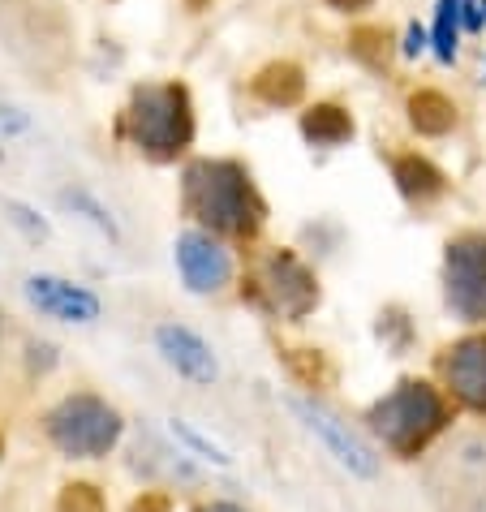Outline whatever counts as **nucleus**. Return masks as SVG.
<instances>
[{"instance_id":"obj_1","label":"nucleus","mask_w":486,"mask_h":512,"mask_svg":"<svg viewBox=\"0 0 486 512\" xmlns=\"http://www.w3.org/2000/svg\"><path fill=\"white\" fill-rule=\"evenodd\" d=\"M181 203L203 229L237 241H250L267 216L250 173L237 160H194L181 177Z\"/></svg>"},{"instance_id":"obj_2","label":"nucleus","mask_w":486,"mask_h":512,"mask_svg":"<svg viewBox=\"0 0 486 512\" xmlns=\"http://www.w3.org/2000/svg\"><path fill=\"white\" fill-rule=\"evenodd\" d=\"M370 431L400 461H418L426 448L452 426V401L431 379H400L388 396L370 405Z\"/></svg>"},{"instance_id":"obj_3","label":"nucleus","mask_w":486,"mask_h":512,"mask_svg":"<svg viewBox=\"0 0 486 512\" xmlns=\"http://www.w3.org/2000/svg\"><path fill=\"white\" fill-rule=\"evenodd\" d=\"M125 130L134 134L138 151L151 160H177V155L194 142V108L190 91L181 82H151L138 87L125 112Z\"/></svg>"},{"instance_id":"obj_4","label":"nucleus","mask_w":486,"mask_h":512,"mask_svg":"<svg viewBox=\"0 0 486 512\" xmlns=\"http://www.w3.org/2000/svg\"><path fill=\"white\" fill-rule=\"evenodd\" d=\"M44 431H48L52 448L61 452V457H69V461H95V457H108V452L121 444L125 422H121L117 409L104 401V396L74 392V396H65L61 405L48 409Z\"/></svg>"},{"instance_id":"obj_5","label":"nucleus","mask_w":486,"mask_h":512,"mask_svg":"<svg viewBox=\"0 0 486 512\" xmlns=\"http://www.w3.org/2000/svg\"><path fill=\"white\" fill-rule=\"evenodd\" d=\"M439 512H486V435H461L426 474Z\"/></svg>"},{"instance_id":"obj_6","label":"nucleus","mask_w":486,"mask_h":512,"mask_svg":"<svg viewBox=\"0 0 486 512\" xmlns=\"http://www.w3.org/2000/svg\"><path fill=\"white\" fill-rule=\"evenodd\" d=\"M241 297H250L254 306H267L280 319L297 323L319 306V280H314V272L293 250H271L263 263V276L241 284Z\"/></svg>"},{"instance_id":"obj_7","label":"nucleus","mask_w":486,"mask_h":512,"mask_svg":"<svg viewBox=\"0 0 486 512\" xmlns=\"http://www.w3.org/2000/svg\"><path fill=\"white\" fill-rule=\"evenodd\" d=\"M448 306L465 323H486V237L448 241Z\"/></svg>"},{"instance_id":"obj_8","label":"nucleus","mask_w":486,"mask_h":512,"mask_svg":"<svg viewBox=\"0 0 486 512\" xmlns=\"http://www.w3.org/2000/svg\"><path fill=\"white\" fill-rule=\"evenodd\" d=\"M289 405H293V414L306 422V431H310V435H319V439H323V448L332 452V457L345 465L349 474H357V478H375V474H379L375 448H370L362 435H353V431H349V422H340L336 414H327L319 401H306V396H293Z\"/></svg>"},{"instance_id":"obj_9","label":"nucleus","mask_w":486,"mask_h":512,"mask_svg":"<svg viewBox=\"0 0 486 512\" xmlns=\"http://www.w3.org/2000/svg\"><path fill=\"white\" fill-rule=\"evenodd\" d=\"M439 375L448 383L452 401L486 414V332L465 336L439 353Z\"/></svg>"},{"instance_id":"obj_10","label":"nucleus","mask_w":486,"mask_h":512,"mask_svg":"<svg viewBox=\"0 0 486 512\" xmlns=\"http://www.w3.org/2000/svg\"><path fill=\"white\" fill-rule=\"evenodd\" d=\"M22 289H26V302H31L39 315L61 319V323H95L99 310H104L91 289L69 284V280H56V276H31Z\"/></svg>"},{"instance_id":"obj_11","label":"nucleus","mask_w":486,"mask_h":512,"mask_svg":"<svg viewBox=\"0 0 486 512\" xmlns=\"http://www.w3.org/2000/svg\"><path fill=\"white\" fill-rule=\"evenodd\" d=\"M177 267H181V280L190 284L194 293H220L228 284V276H233L228 254L207 233H181L177 237Z\"/></svg>"},{"instance_id":"obj_12","label":"nucleus","mask_w":486,"mask_h":512,"mask_svg":"<svg viewBox=\"0 0 486 512\" xmlns=\"http://www.w3.org/2000/svg\"><path fill=\"white\" fill-rule=\"evenodd\" d=\"M155 345H160L164 353V362L173 366L177 375H185L190 383H211L220 375V366H216V353H211V345L198 332H190V327H181V323H164V327H155Z\"/></svg>"},{"instance_id":"obj_13","label":"nucleus","mask_w":486,"mask_h":512,"mask_svg":"<svg viewBox=\"0 0 486 512\" xmlns=\"http://www.w3.org/2000/svg\"><path fill=\"white\" fill-rule=\"evenodd\" d=\"M250 87H254V95H259L263 104L289 108V104H297V99L306 95V74L293 61H271V65H263L259 74H254Z\"/></svg>"},{"instance_id":"obj_14","label":"nucleus","mask_w":486,"mask_h":512,"mask_svg":"<svg viewBox=\"0 0 486 512\" xmlns=\"http://www.w3.org/2000/svg\"><path fill=\"white\" fill-rule=\"evenodd\" d=\"M409 125L426 138H443L456 125V104L443 91H413L409 95Z\"/></svg>"},{"instance_id":"obj_15","label":"nucleus","mask_w":486,"mask_h":512,"mask_svg":"<svg viewBox=\"0 0 486 512\" xmlns=\"http://www.w3.org/2000/svg\"><path fill=\"white\" fill-rule=\"evenodd\" d=\"M392 177H396L400 194H409V198H439L443 186H448V177H443L426 155H400L392 164Z\"/></svg>"},{"instance_id":"obj_16","label":"nucleus","mask_w":486,"mask_h":512,"mask_svg":"<svg viewBox=\"0 0 486 512\" xmlns=\"http://www.w3.org/2000/svg\"><path fill=\"white\" fill-rule=\"evenodd\" d=\"M302 134L319 147H340L353 138V117L340 104H314L302 112Z\"/></svg>"},{"instance_id":"obj_17","label":"nucleus","mask_w":486,"mask_h":512,"mask_svg":"<svg viewBox=\"0 0 486 512\" xmlns=\"http://www.w3.org/2000/svg\"><path fill=\"white\" fill-rule=\"evenodd\" d=\"M284 366H289V375L310 392H323L336 383V366L327 362L323 349H284Z\"/></svg>"},{"instance_id":"obj_18","label":"nucleus","mask_w":486,"mask_h":512,"mask_svg":"<svg viewBox=\"0 0 486 512\" xmlns=\"http://www.w3.org/2000/svg\"><path fill=\"white\" fill-rule=\"evenodd\" d=\"M349 52H353L366 69H388L392 56H396L392 31H388V26H357V31L349 35Z\"/></svg>"},{"instance_id":"obj_19","label":"nucleus","mask_w":486,"mask_h":512,"mask_svg":"<svg viewBox=\"0 0 486 512\" xmlns=\"http://www.w3.org/2000/svg\"><path fill=\"white\" fill-rule=\"evenodd\" d=\"M56 512H108V500L95 482L74 478L61 487V495H56Z\"/></svg>"},{"instance_id":"obj_20","label":"nucleus","mask_w":486,"mask_h":512,"mask_svg":"<svg viewBox=\"0 0 486 512\" xmlns=\"http://www.w3.org/2000/svg\"><path fill=\"white\" fill-rule=\"evenodd\" d=\"M461 9H465V0H439V13H435V52H439V61H452L456 56Z\"/></svg>"},{"instance_id":"obj_21","label":"nucleus","mask_w":486,"mask_h":512,"mask_svg":"<svg viewBox=\"0 0 486 512\" xmlns=\"http://www.w3.org/2000/svg\"><path fill=\"white\" fill-rule=\"evenodd\" d=\"M173 435H177V439H185V444H190L194 452H203V457H207V461H216V465H228V461H233V457H228V452H224V448H216V444H211V439H207V435H198V431H194V426H185L181 418L173 422Z\"/></svg>"},{"instance_id":"obj_22","label":"nucleus","mask_w":486,"mask_h":512,"mask_svg":"<svg viewBox=\"0 0 486 512\" xmlns=\"http://www.w3.org/2000/svg\"><path fill=\"white\" fill-rule=\"evenodd\" d=\"M125 512H173V495L168 491H142V495H134Z\"/></svg>"},{"instance_id":"obj_23","label":"nucleus","mask_w":486,"mask_h":512,"mask_svg":"<svg viewBox=\"0 0 486 512\" xmlns=\"http://www.w3.org/2000/svg\"><path fill=\"white\" fill-rule=\"evenodd\" d=\"M9 211H13V220H18V224H22V229L31 233V237H44V233H48L44 224H35V220H31V211H26L22 203H9Z\"/></svg>"},{"instance_id":"obj_24","label":"nucleus","mask_w":486,"mask_h":512,"mask_svg":"<svg viewBox=\"0 0 486 512\" xmlns=\"http://www.w3.org/2000/svg\"><path fill=\"white\" fill-rule=\"evenodd\" d=\"M52 362H56V349H52V345H31V366H39V371H48Z\"/></svg>"},{"instance_id":"obj_25","label":"nucleus","mask_w":486,"mask_h":512,"mask_svg":"<svg viewBox=\"0 0 486 512\" xmlns=\"http://www.w3.org/2000/svg\"><path fill=\"white\" fill-rule=\"evenodd\" d=\"M190 512H246V508L233 504V500H207V504H194Z\"/></svg>"},{"instance_id":"obj_26","label":"nucleus","mask_w":486,"mask_h":512,"mask_svg":"<svg viewBox=\"0 0 486 512\" xmlns=\"http://www.w3.org/2000/svg\"><path fill=\"white\" fill-rule=\"evenodd\" d=\"M332 9H340V13H357V9H366L370 0H327Z\"/></svg>"},{"instance_id":"obj_27","label":"nucleus","mask_w":486,"mask_h":512,"mask_svg":"<svg viewBox=\"0 0 486 512\" xmlns=\"http://www.w3.org/2000/svg\"><path fill=\"white\" fill-rule=\"evenodd\" d=\"M422 44H426V35L418 31V26H413V31H409V44H405V52H422Z\"/></svg>"},{"instance_id":"obj_28","label":"nucleus","mask_w":486,"mask_h":512,"mask_svg":"<svg viewBox=\"0 0 486 512\" xmlns=\"http://www.w3.org/2000/svg\"><path fill=\"white\" fill-rule=\"evenodd\" d=\"M0 457H5V435H0Z\"/></svg>"},{"instance_id":"obj_29","label":"nucleus","mask_w":486,"mask_h":512,"mask_svg":"<svg viewBox=\"0 0 486 512\" xmlns=\"http://www.w3.org/2000/svg\"><path fill=\"white\" fill-rule=\"evenodd\" d=\"M190 5H194V9H198V5H203V0H190Z\"/></svg>"},{"instance_id":"obj_30","label":"nucleus","mask_w":486,"mask_h":512,"mask_svg":"<svg viewBox=\"0 0 486 512\" xmlns=\"http://www.w3.org/2000/svg\"><path fill=\"white\" fill-rule=\"evenodd\" d=\"M0 327H5V323H0Z\"/></svg>"}]
</instances>
